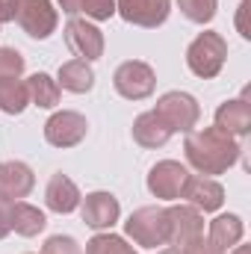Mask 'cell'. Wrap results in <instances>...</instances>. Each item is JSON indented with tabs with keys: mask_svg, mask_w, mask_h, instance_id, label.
Listing matches in <instances>:
<instances>
[{
	"mask_svg": "<svg viewBox=\"0 0 251 254\" xmlns=\"http://www.w3.org/2000/svg\"><path fill=\"white\" fill-rule=\"evenodd\" d=\"M184 154H187V163L198 175H204V178L225 175L240 160V142H237V136L219 130L216 125L201 127V130H189L187 133Z\"/></svg>",
	"mask_w": 251,
	"mask_h": 254,
	"instance_id": "6da1fadb",
	"label": "cell"
},
{
	"mask_svg": "<svg viewBox=\"0 0 251 254\" xmlns=\"http://www.w3.org/2000/svg\"><path fill=\"white\" fill-rule=\"evenodd\" d=\"M225 60H228V42H225L219 33H213V30L198 33L187 48L189 71H192L195 77H201V80H213V77L222 71Z\"/></svg>",
	"mask_w": 251,
	"mask_h": 254,
	"instance_id": "7a4b0ae2",
	"label": "cell"
},
{
	"mask_svg": "<svg viewBox=\"0 0 251 254\" xmlns=\"http://www.w3.org/2000/svg\"><path fill=\"white\" fill-rule=\"evenodd\" d=\"M125 234L142 249L169 246V213L166 207H139L125 222Z\"/></svg>",
	"mask_w": 251,
	"mask_h": 254,
	"instance_id": "3957f363",
	"label": "cell"
},
{
	"mask_svg": "<svg viewBox=\"0 0 251 254\" xmlns=\"http://www.w3.org/2000/svg\"><path fill=\"white\" fill-rule=\"evenodd\" d=\"M12 21H18L30 39H48L57 33L60 15L51 0H12Z\"/></svg>",
	"mask_w": 251,
	"mask_h": 254,
	"instance_id": "277c9868",
	"label": "cell"
},
{
	"mask_svg": "<svg viewBox=\"0 0 251 254\" xmlns=\"http://www.w3.org/2000/svg\"><path fill=\"white\" fill-rule=\"evenodd\" d=\"M154 116L169 127V133H189L201 119V107L189 92H166L157 101Z\"/></svg>",
	"mask_w": 251,
	"mask_h": 254,
	"instance_id": "5b68a950",
	"label": "cell"
},
{
	"mask_svg": "<svg viewBox=\"0 0 251 254\" xmlns=\"http://www.w3.org/2000/svg\"><path fill=\"white\" fill-rule=\"evenodd\" d=\"M113 86L116 92L127 98V101H142V98H151L154 89H157V74L148 63H139V60H127L116 68L113 74Z\"/></svg>",
	"mask_w": 251,
	"mask_h": 254,
	"instance_id": "8992f818",
	"label": "cell"
},
{
	"mask_svg": "<svg viewBox=\"0 0 251 254\" xmlns=\"http://www.w3.org/2000/svg\"><path fill=\"white\" fill-rule=\"evenodd\" d=\"M65 45L77 60H86V63L104 57V33L86 18H71L65 24Z\"/></svg>",
	"mask_w": 251,
	"mask_h": 254,
	"instance_id": "52a82bcc",
	"label": "cell"
},
{
	"mask_svg": "<svg viewBox=\"0 0 251 254\" xmlns=\"http://www.w3.org/2000/svg\"><path fill=\"white\" fill-rule=\"evenodd\" d=\"M187 178H189L187 166H181L178 160H160L148 172V192L154 198H163V201H178L184 195Z\"/></svg>",
	"mask_w": 251,
	"mask_h": 254,
	"instance_id": "ba28073f",
	"label": "cell"
},
{
	"mask_svg": "<svg viewBox=\"0 0 251 254\" xmlns=\"http://www.w3.org/2000/svg\"><path fill=\"white\" fill-rule=\"evenodd\" d=\"M89 133V122L86 116L80 113H71V110H63V113H54L48 122H45V139L54 145V148H74L86 139Z\"/></svg>",
	"mask_w": 251,
	"mask_h": 254,
	"instance_id": "9c48e42d",
	"label": "cell"
},
{
	"mask_svg": "<svg viewBox=\"0 0 251 254\" xmlns=\"http://www.w3.org/2000/svg\"><path fill=\"white\" fill-rule=\"evenodd\" d=\"M80 216L89 228L95 231H107L119 222L122 216V204L113 192H89L86 198H80Z\"/></svg>",
	"mask_w": 251,
	"mask_h": 254,
	"instance_id": "30bf717a",
	"label": "cell"
},
{
	"mask_svg": "<svg viewBox=\"0 0 251 254\" xmlns=\"http://www.w3.org/2000/svg\"><path fill=\"white\" fill-rule=\"evenodd\" d=\"M169 213V246H187L189 240L204 234V213L195 210L192 204H175L166 207Z\"/></svg>",
	"mask_w": 251,
	"mask_h": 254,
	"instance_id": "8fae6325",
	"label": "cell"
},
{
	"mask_svg": "<svg viewBox=\"0 0 251 254\" xmlns=\"http://www.w3.org/2000/svg\"><path fill=\"white\" fill-rule=\"evenodd\" d=\"M116 12L127 24L154 30V27L166 24V18L172 12V3L169 0H116Z\"/></svg>",
	"mask_w": 251,
	"mask_h": 254,
	"instance_id": "7c38bea8",
	"label": "cell"
},
{
	"mask_svg": "<svg viewBox=\"0 0 251 254\" xmlns=\"http://www.w3.org/2000/svg\"><path fill=\"white\" fill-rule=\"evenodd\" d=\"M181 198H184L187 204H192L195 210H201V213H216V210L225 204V190H222V184L213 181V178L189 175Z\"/></svg>",
	"mask_w": 251,
	"mask_h": 254,
	"instance_id": "4fadbf2b",
	"label": "cell"
},
{
	"mask_svg": "<svg viewBox=\"0 0 251 254\" xmlns=\"http://www.w3.org/2000/svg\"><path fill=\"white\" fill-rule=\"evenodd\" d=\"M36 187V175L27 163L21 160H6L0 163V198L6 201H21Z\"/></svg>",
	"mask_w": 251,
	"mask_h": 254,
	"instance_id": "5bb4252c",
	"label": "cell"
},
{
	"mask_svg": "<svg viewBox=\"0 0 251 254\" xmlns=\"http://www.w3.org/2000/svg\"><path fill=\"white\" fill-rule=\"evenodd\" d=\"M45 204L54 210V213H74L77 207H80V190H77V184L63 175V172H57L51 181H48V190H45Z\"/></svg>",
	"mask_w": 251,
	"mask_h": 254,
	"instance_id": "9a60e30c",
	"label": "cell"
},
{
	"mask_svg": "<svg viewBox=\"0 0 251 254\" xmlns=\"http://www.w3.org/2000/svg\"><path fill=\"white\" fill-rule=\"evenodd\" d=\"M216 127L231 136H246L251 130V104L246 98H234L219 104L216 110Z\"/></svg>",
	"mask_w": 251,
	"mask_h": 254,
	"instance_id": "2e32d148",
	"label": "cell"
},
{
	"mask_svg": "<svg viewBox=\"0 0 251 254\" xmlns=\"http://www.w3.org/2000/svg\"><path fill=\"white\" fill-rule=\"evenodd\" d=\"M243 234H246L243 219H240V216H234V213H222V216H216V219L210 222L207 240H210V243H213L222 254H228L234 246H240Z\"/></svg>",
	"mask_w": 251,
	"mask_h": 254,
	"instance_id": "e0dca14e",
	"label": "cell"
},
{
	"mask_svg": "<svg viewBox=\"0 0 251 254\" xmlns=\"http://www.w3.org/2000/svg\"><path fill=\"white\" fill-rule=\"evenodd\" d=\"M57 83H60V89H65V92L86 95L95 86V71H92V65L86 63V60H71V63L60 65Z\"/></svg>",
	"mask_w": 251,
	"mask_h": 254,
	"instance_id": "ac0fdd59",
	"label": "cell"
},
{
	"mask_svg": "<svg viewBox=\"0 0 251 254\" xmlns=\"http://www.w3.org/2000/svg\"><path fill=\"white\" fill-rule=\"evenodd\" d=\"M133 139H136V145H142V148H163V145L172 139V133H169V127L163 125V122L154 116V110H151V113L136 116V122H133Z\"/></svg>",
	"mask_w": 251,
	"mask_h": 254,
	"instance_id": "d6986e66",
	"label": "cell"
},
{
	"mask_svg": "<svg viewBox=\"0 0 251 254\" xmlns=\"http://www.w3.org/2000/svg\"><path fill=\"white\" fill-rule=\"evenodd\" d=\"M27 95H30V104H36V107H42V110H54V107L60 104V98H63V89H60V83H57L51 74L36 71V74L27 80Z\"/></svg>",
	"mask_w": 251,
	"mask_h": 254,
	"instance_id": "ffe728a7",
	"label": "cell"
},
{
	"mask_svg": "<svg viewBox=\"0 0 251 254\" xmlns=\"http://www.w3.org/2000/svg\"><path fill=\"white\" fill-rule=\"evenodd\" d=\"M48 219L39 207L27 204V201H12V231L18 237H39L45 231Z\"/></svg>",
	"mask_w": 251,
	"mask_h": 254,
	"instance_id": "44dd1931",
	"label": "cell"
},
{
	"mask_svg": "<svg viewBox=\"0 0 251 254\" xmlns=\"http://www.w3.org/2000/svg\"><path fill=\"white\" fill-rule=\"evenodd\" d=\"M65 15L77 18L80 12L89 15L92 21H110L116 15V0H57Z\"/></svg>",
	"mask_w": 251,
	"mask_h": 254,
	"instance_id": "7402d4cb",
	"label": "cell"
},
{
	"mask_svg": "<svg viewBox=\"0 0 251 254\" xmlns=\"http://www.w3.org/2000/svg\"><path fill=\"white\" fill-rule=\"evenodd\" d=\"M30 104V95H27V83L21 80H3L0 83V110L9 113V116H21Z\"/></svg>",
	"mask_w": 251,
	"mask_h": 254,
	"instance_id": "603a6c76",
	"label": "cell"
},
{
	"mask_svg": "<svg viewBox=\"0 0 251 254\" xmlns=\"http://www.w3.org/2000/svg\"><path fill=\"white\" fill-rule=\"evenodd\" d=\"M86 254H139L133 252V246H127L125 237L116 234H95L86 243Z\"/></svg>",
	"mask_w": 251,
	"mask_h": 254,
	"instance_id": "cb8c5ba5",
	"label": "cell"
},
{
	"mask_svg": "<svg viewBox=\"0 0 251 254\" xmlns=\"http://www.w3.org/2000/svg\"><path fill=\"white\" fill-rule=\"evenodd\" d=\"M178 6L192 24H207V21H213L219 0H178Z\"/></svg>",
	"mask_w": 251,
	"mask_h": 254,
	"instance_id": "d4e9b609",
	"label": "cell"
},
{
	"mask_svg": "<svg viewBox=\"0 0 251 254\" xmlns=\"http://www.w3.org/2000/svg\"><path fill=\"white\" fill-rule=\"evenodd\" d=\"M21 74H24V57L15 48H0V83L18 80Z\"/></svg>",
	"mask_w": 251,
	"mask_h": 254,
	"instance_id": "484cf974",
	"label": "cell"
},
{
	"mask_svg": "<svg viewBox=\"0 0 251 254\" xmlns=\"http://www.w3.org/2000/svg\"><path fill=\"white\" fill-rule=\"evenodd\" d=\"M42 254H83V249H80V243H77L74 237L57 234V237H48V240H45Z\"/></svg>",
	"mask_w": 251,
	"mask_h": 254,
	"instance_id": "4316f807",
	"label": "cell"
},
{
	"mask_svg": "<svg viewBox=\"0 0 251 254\" xmlns=\"http://www.w3.org/2000/svg\"><path fill=\"white\" fill-rule=\"evenodd\" d=\"M181 254H222L204 234L201 237H195V240H189L187 246H181Z\"/></svg>",
	"mask_w": 251,
	"mask_h": 254,
	"instance_id": "83f0119b",
	"label": "cell"
},
{
	"mask_svg": "<svg viewBox=\"0 0 251 254\" xmlns=\"http://www.w3.org/2000/svg\"><path fill=\"white\" fill-rule=\"evenodd\" d=\"M12 234V201L0 198V240Z\"/></svg>",
	"mask_w": 251,
	"mask_h": 254,
	"instance_id": "f1b7e54d",
	"label": "cell"
},
{
	"mask_svg": "<svg viewBox=\"0 0 251 254\" xmlns=\"http://www.w3.org/2000/svg\"><path fill=\"white\" fill-rule=\"evenodd\" d=\"M12 21V0H0V24Z\"/></svg>",
	"mask_w": 251,
	"mask_h": 254,
	"instance_id": "f546056e",
	"label": "cell"
},
{
	"mask_svg": "<svg viewBox=\"0 0 251 254\" xmlns=\"http://www.w3.org/2000/svg\"><path fill=\"white\" fill-rule=\"evenodd\" d=\"M228 254H251V249H249V246H234Z\"/></svg>",
	"mask_w": 251,
	"mask_h": 254,
	"instance_id": "4dcf8cb0",
	"label": "cell"
},
{
	"mask_svg": "<svg viewBox=\"0 0 251 254\" xmlns=\"http://www.w3.org/2000/svg\"><path fill=\"white\" fill-rule=\"evenodd\" d=\"M157 254H181V249L178 246H169V249H163V252H157Z\"/></svg>",
	"mask_w": 251,
	"mask_h": 254,
	"instance_id": "1f68e13d",
	"label": "cell"
}]
</instances>
